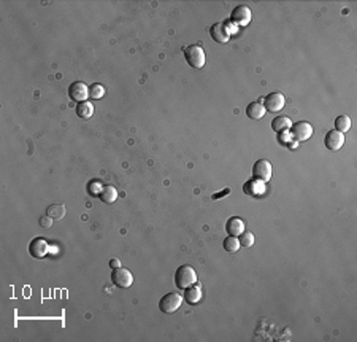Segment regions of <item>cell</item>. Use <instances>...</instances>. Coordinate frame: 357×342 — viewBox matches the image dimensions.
<instances>
[{
  "label": "cell",
  "instance_id": "6da1fadb",
  "mask_svg": "<svg viewBox=\"0 0 357 342\" xmlns=\"http://www.w3.org/2000/svg\"><path fill=\"white\" fill-rule=\"evenodd\" d=\"M197 283V272L192 266L189 264H183L176 269L175 272V285L178 288L186 290L191 285Z\"/></svg>",
  "mask_w": 357,
  "mask_h": 342
},
{
  "label": "cell",
  "instance_id": "7a4b0ae2",
  "mask_svg": "<svg viewBox=\"0 0 357 342\" xmlns=\"http://www.w3.org/2000/svg\"><path fill=\"white\" fill-rule=\"evenodd\" d=\"M184 58H186L189 65L192 68H197V70L205 65V51L199 45H191V47L184 49Z\"/></svg>",
  "mask_w": 357,
  "mask_h": 342
},
{
  "label": "cell",
  "instance_id": "3957f363",
  "mask_svg": "<svg viewBox=\"0 0 357 342\" xmlns=\"http://www.w3.org/2000/svg\"><path fill=\"white\" fill-rule=\"evenodd\" d=\"M181 303H183V296H180L178 293H167L159 301V309L164 313H173L180 309Z\"/></svg>",
  "mask_w": 357,
  "mask_h": 342
},
{
  "label": "cell",
  "instance_id": "277c9868",
  "mask_svg": "<svg viewBox=\"0 0 357 342\" xmlns=\"http://www.w3.org/2000/svg\"><path fill=\"white\" fill-rule=\"evenodd\" d=\"M313 135V126L307 121H297L291 126V137L295 142H305Z\"/></svg>",
  "mask_w": 357,
  "mask_h": 342
},
{
  "label": "cell",
  "instance_id": "5b68a950",
  "mask_svg": "<svg viewBox=\"0 0 357 342\" xmlns=\"http://www.w3.org/2000/svg\"><path fill=\"white\" fill-rule=\"evenodd\" d=\"M111 282L119 288H129L134 283V276H132V272L129 269L118 267V269H113L111 272Z\"/></svg>",
  "mask_w": 357,
  "mask_h": 342
},
{
  "label": "cell",
  "instance_id": "8992f818",
  "mask_svg": "<svg viewBox=\"0 0 357 342\" xmlns=\"http://www.w3.org/2000/svg\"><path fill=\"white\" fill-rule=\"evenodd\" d=\"M252 177L261 181H268L272 179V164H270L268 159H259L252 166Z\"/></svg>",
  "mask_w": 357,
  "mask_h": 342
},
{
  "label": "cell",
  "instance_id": "52a82bcc",
  "mask_svg": "<svg viewBox=\"0 0 357 342\" xmlns=\"http://www.w3.org/2000/svg\"><path fill=\"white\" fill-rule=\"evenodd\" d=\"M230 21H232L235 26H240V27L248 26L251 21V10L248 8L246 5H238V7H235L232 10V13H230Z\"/></svg>",
  "mask_w": 357,
  "mask_h": 342
},
{
  "label": "cell",
  "instance_id": "ba28073f",
  "mask_svg": "<svg viewBox=\"0 0 357 342\" xmlns=\"http://www.w3.org/2000/svg\"><path fill=\"white\" fill-rule=\"evenodd\" d=\"M262 104H264V107H265V110L276 113V112H279L284 108L286 99L281 93H270L268 96H265V99L262 100Z\"/></svg>",
  "mask_w": 357,
  "mask_h": 342
},
{
  "label": "cell",
  "instance_id": "9c48e42d",
  "mask_svg": "<svg viewBox=\"0 0 357 342\" xmlns=\"http://www.w3.org/2000/svg\"><path fill=\"white\" fill-rule=\"evenodd\" d=\"M68 96L73 102H78V104L86 102V99L89 98V88L83 81H75L68 86Z\"/></svg>",
  "mask_w": 357,
  "mask_h": 342
},
{
  "label": "cell",
  "instance_id": "30bf717a",
  "mask_svg": "<svg viewBox=\"0 0 357 342\" xmlns=\"http://www.w3.org/2000/svg\"><path fill=\"white\" fill-rule=\"evenodd\" d=\"M48 250H49V245L43 237L32 239L31 244H29V253H31V256H33V258H37V260L45 258V255L48 253Z\"/></svg>",
  "mask_w": 357,
  "mask_h": 342
},
{
  "label": "cell",
  "instance_id": "8fae6325",
  "mask_svg": "<svg viewBox=\"0 0 357 342\" xmlns=\"http://www.w3.org/2000/svg\"><path fill=\"white\" fill-rule=\"evenodd\" d=\"M324 145L327 150L338 151L344 145V134L338 132V130H329L324 137Z\"/></svg>",
  "mask_w": 357,
  "mask_h": 342
},
{
  "label": "cell",
  "instance_id": "7c38bea8",
  "mask_svg": "<svg viewBox=\"0 0 357 342\" xmlns=\"http://www.w3.org/2000/svg\"><path fill=\"white\" fill-rule=\"evenodd\" d=\"M243 193L246 196L259 197V196H262L264 193H265V185H264V181L257 180V179L248 180L246 183L243 185Z\"/></svg>",
  "mask_w": 357,
  "mask_h": 342
},
{
  "label": "cell",
  "instance_id": "4fadbf2b",
  "mask_svg": "<svg viewBox=\"0 0 357 342\" xmlns=\"http://www.w3.org/2000/svg\"><path fill=\"white\" fill-rule=\"evenodd\" d=\"M210 33H211V38L217 43H227L230 40V32L227 31L224 22H216V24H213Z\"/></svg>",
  "mask_w": 357,
  "mask_h": 342
},
{
  "label": "cell",
  "instance_id": "5bb4252c",
  "mask_svg": "<svg viewBox=\"0 0 357 342\" xmlns=\"http://www.w3.org/2000/svg\"><path fill=\"white\" fill-rule=\"evenodd\" d=\"M226 231L229 236H233L237 237L240 236L241 232L245 231V221L238 218V216H233V218H229L227 223H226Z\"/></svg>",
  "mask_w": 357,
  "mask_h": 342
},
{
  "label": "cell",
  "instance_id": "9a60e30c",
  "mask_svg": "<svg viewBox=\"0 0 357 342\" xmlns=\"http://www.w3.org/2000/svg\"><path fill=\"white\" fill-rule=\"evenodd\" d=\"M265 107H264V104L262 102H251L249 105L246 107V115H248V118H251V119H261V118H264V115H265Z\"/></svg>",
  "mask_w": 357,
  "mask_h": 342
},
{
  "label": "cell",
  "instance_id": "2e32d148",
  "mask_svg": "<svg viewBox=\"0 0 357 342\" xmlns=\"http://www.w3.org/2000/svg\"><path fill=\"white\" fill-rule=\"evenodd\" d=\"M189 304H197L199 301L202 299V288L199 283H194L191 287L186 288V292H184V298Z\"/></svg>",
  "mask_w": 357,
  "mask_h": 342
},
{
  "label": "cell",
  "instance_id": "e0dca14e",
  "mask_svg": "<svg viewBox=\"0 0 357 342\" xmlns=\"http://www.w3.org/2000/svg\"><path fill=\"white\" fill-rule=\"evenodd\" d=\"M65 213H67V209H65V205H62V204H51L49 207L46 209V215H48L53 221H61L65 216Z\"/></svg>",
  "mask_w": 357,
  "mask_h": 342
},
{
  "label": "cell",
  "instance_id": "ac0fdd59",
  "mask_svg": "<svg viewBox=\"0 0 357 342\" xmlns=\"http://www.w3.org/2000/svg\"><path fill=\"white\" fill-rule=\"evenodd\" d=\"M291 126H292V121H291V118H287V116H276L272 121V129L278 134L287 132V130L291 129Z\"/></svg>",
  "mask_w": 357,
  "mask_h": 342
},
{
  "label": "cell",
  "instance_id": "d6986e66",
  "mask_svg": "<svg viewBox=\"0 0 357 342\" xmlns=\"http://www.w3.org/2000/svg\"><path fill=\"white\" fill-rule=\"evenodd\" d=\"M99 199H100L102 202H105V204H113V202H116V199H118V191H116V188L111 186V185L103 186V190H102V193H100Z\"/></svg>",
  "mask_w": 357,
  "mask_h": 342
},
{
  "label": "cell",
  "instance_id": "ffe728a7",
  "mask_svg": "<svg viewBox=\"0 0 357 342\" xmlns=\"http://www.w3.org/2000/svg\"><path fill=\"white\" fill-rule=\"evenodd\" d=\"M92 113H94V107H92L91 102H79L77 105V115L83 119H88L92 116Z\"/></svg>",
  "mask_w": 357,
  "mask_h": 342
},
{
  "label": "cell",
  "instance_id": "44dd1931",
  "mask_svg": "<svg viewBox=\"0 0 357 342\" xmlns=\"http://www.w3.org/2000/svg\"><path fill=\"white\" fill-rule=\"evenodd\" d=\"M222 247H224V250H226V252H229V253H235V252H238V248H240L238 237L227 236L226 239H224Z\"/></svg>",
  "mask_w": 357,
  "mask_h": 342
},
{
  "label": "cell",
  "instance_id": "7402d4cb",
  "mask_svg": "<svg viewBox=\"0 0 357 342\" xmlns=\"http://www.w3.org/2000/svg\"><path fill=\"white\" fill-rule=\"evenodd\" d=\"M335 128H337L335 130H338V132H341V134L348 132V130L351 129V118L348 115L338 116L335 119Z\"/></svg>",
  "mask_w": 357,
  "mask_h": 342
},
{
  "label": "cell",
  "instance_id": "603a6c76",
  "mask_svg": "<svg viewBox=\"0 0 357 342\" xmlns=\"http://www.w3.org/2000/svg\"><path fill=\"white\" fill-rule=\"evenodd\" d=\"M238 242H240V247L249 248V247H252V245H254L256 237H254V234H252V232H249V231H243V232H241V234L238 236Z\"/></svg>",
  "mask_w": 357,
  "mask_h": 342
},
{
  "label": "cell",
  "instance_id": "cb8c5ba5",
  "mask_svg": "<svg viewBox=\"0 0 357 342\" xmlns=\"http://www.w3.org/2000/svg\"><path fill=\"white\" fill-rule=\"evenodd\" d=\"M103 96H105V88H103L102 84H99V83L91 84V88H89V98L91 99H102Z\"/></svg>",
  "mask_w": 357,
  "mask_h": 342
},
{
  "label": "cell",
  "instance_id": "d4e9b609",
  "mask_svg": "<svg viewBox=\"0 0 357 342\" xmlns=\"http://www.w3.org/2000/svg\"><path fill=\"white\" fill-rule=\"evenodd\" d=\"M102 190H103V185L100 183L99 180H92V181H89V183H88V193H89L91 196L99 197Z\"/></svg>",
  "mask_w": 357,
  "mask_h": 342
},
{
  "label": "cell",
  "instance_id": "484cf974",
  "mask_svg": "<svg viewBox=\"0 0 357 342\" xmlns=\"http://www.w3.org/2000/svg\"><path fill=\"white\" fill-rule=\"evenodd\" d=\"M38 223H40V226H42V228H51V226H53L54 221L51 220L48 215H45V216H40Z\"/></svg>",
  "mask_w": 357,
  "mask_h": 342
},
{
  "label": "cell",
  "instance_id": "4316f807",
  "mask_svg": "<svg viewBox=\"0 0 357 342\" xmlns=\"http://www.w3.org/2000/svg\"><path fill=\"white\" fill-rule=\"evenodd\" d=\"M110 267H111V269H118V267H121V261L118 258L110 260Z\"/></svg>",
  "mask_w": 357,
  "mask_h": 342
},
{
  "label": "cell",
  "instance_id": "83f0119b",
  "mask_svg": "<svg viewBox=\"0 0 357 342\" xmlns=\"http://www.w3.org/2000/svg\"><path fill=\"white\" fill-rule=\"evenodd\" d=\"M229 193H230V190H224L222 193H219V195H217V193H216V195H213V199H221L222 196L229 195Z\"/></svg>",
  "mask_w": 357,
  "mask_h": 342
}]
</instances>
